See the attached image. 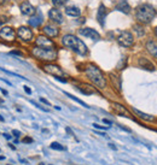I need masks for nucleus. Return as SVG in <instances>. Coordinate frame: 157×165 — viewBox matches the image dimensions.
<instances>
[{
	"mask_svg": "<svg viewBox=\"0 0 157 165\" xmlns=\"http://www.w3.org/2000/svg\"><path fill=\"white\" fill-rule=\"evenodd\" d=\"M62 43L64 47L67 48H70L71 51L76 52L80 56H86L88 53V48L87 46L81 41L78 38H76L75 35L73 34H67L62 38Z\"/></svg>",
	"mask_w": 157,
	"mask_h": 165,
	"instance_id": "obj_1",
	"label": "nucleus"
},
{
	"mask_svg": "<svg viewBox=\"0 0 157 165\" xmlns=\"http://www.w3.org/2000/svg\"><path fill=\"white\" fill-rule=\"evenodd\" d=\"M85 72H86V76L87 79L98 87L99 89H104L106 87V79L104 77L103 72L100 71L97 65L94 64H88L85 69Z\"/></svg>",
	"mask_w": 157,
	"mask_h": 165,
	"instance_id": "obj_2",
	"label": "nucleus"
},
{
	"mask_svg": "<svg viewBox=\"0 0 157 165\" xmlns=\"http://www.w3.org/2000/svg\"><path fill=\"white\" fill-rule=\"evenodd\" d=\"M136 16L139 23L141 24H149L156 17V10L150 4H141L137 7Z\"/></svg>",
	"mask_w": 157,
	"mask_h": 165,
	"instance_id": "obj_3",
	"label": "nucleus"
},
{
	"mask_svg": "<svg viewBox=\"0 0 157 165\" xmlns=\"http://www.w3.org/2000/svg\"><path fill=\"white\" fill-rule=\"evenodd\" d=\"M32 56L34 58H36L38 61L42 62H53L57 59L58 57V52L55 48H44V47H33L30 51Z\"/></svg>",
	"mask_w": 157,
	"mask_h": 165,
	"instance_id": "obj_4",
	"label": "nucleus"
},
{
	"mask_svg": "<svg viewBox=\"0 0 157 165\" xmlns=\"http://www.w3.org/2000/svg\"><path fill=\"white\" fill-rule=\"evenodd\" d=\"M16 35H17V38L20 39L21 41L24 42V43L30 42L33 40V38H34L33 30H32L29 27H24V25H22V27H20V28L17 29Z\"/></svg>",
	"mask_w": 157,
	"mask_h": 165,
	"instance_id": "obj_5",
	"label": "nucleus"
},
{
	"mask_svg": "<svg viewBox=\"0 0 157 165\" xmlns=\"http://www.w3.org/2000/svg\"><path fill=\"white\" fill-rule=\"evenodd\" d=\"M16 38H17V35H16V31H15V29L12 27L5 25V27H2L0 29V39L2 41L13 42L16 41Z\"/></svg>",
	"mask_w": 157,
	"mask_h": 165,
	"instance_id": "obj_6",
	"label": "nucleus"
},
{
	"mask_svg": "<svg viewBox=\"0 0 157 165\" xmlns=\"http://www.w3.org/2000/svg\"><path fill=\"white\" fill-rule=\"evenodd\" d=\"M117 42L122 46V47H132L133 46V42H134V39H133V35L131 31H121L117 36Z\"/></svg>",
	"mask_w": 157,
	"mask_h": 165,
	"instance_id": "obj_7",
	"label": "nucleus"
},
{
	"mask_svg": "<svg viewBox=\"0 0 157 165\" xmlns=\"http://www.w3.org/2000/svg\"><path fill=\"white\" fill-rule=\"evenodd\" d=\"M42 70H44L45 72H47V74L55 76V77H56V76H63V75H64V72H63V70L60 69V66L56 65V64H52V63L44 64V65H42Z\"/></svg>",
	"mask_w": 157,
	"mask_h": 165,
	"instance_id": "obj_8",
	"label": "nucleus"
},
{
	"mask_svg": "<svg viewBox=\"0 0 157 165\" xmlns=\"http://www.w3.org/2000/svg\"><path fill=\"white\" fill-rule=\"evenodd\" d=\"M35 46L38 47H44V48H57L56 47V43L52 41L51 39H48L47 36H44V35H39L36 39H35Z\"/></svg>",
	"mask_w": 157,
	"mask_h": 165,
	"instance_id": "obj_9",
	"label": "nucleus"
},
{
	"mask_svg": "<svg viewBox=\"0 0 157 165\" xmlns=\"http://www.w3.org/2000/svg\"><path fill=\"white\" fill-rule=\"evenodd\" d=\"M78 34L82 35V36H86L88 39L96 40V41H98L99 39H100L99 33L97 30L92 29V28H81V29H78Z\"/></svg>",
	"mask_w": 157,
	"mask_h": 165,
	"instance_id": "obj_10",
	"label": "nucleus"
},
{
	"mask_svg": "<svg viewBox=\"0 0 157 165\" xmlns=\"http://www.w3.org/2000/svg\"><path fill=\"white\" fill-rule=\"evenodd\" d=\"M111 107H113V110L115 111V113L118 115V116H122V117H127V118L134 119V118L132 117V115L129 113V111H128L123 105H121V104H118V103H111Z\"/></svg>",
	"mask_w": 157,
	"mask_h": 165,
	"instance_id": "obj_11",
	"label": "nucleus"
},
{
	"mask_svg": "<svg viewBox=\"0 0 157 165\" xmlns=\"http://www.w3.org/2000/svg\"><path fill=\"white\" fill-rule=\"evenodd\" d=\"M20 10H21V13L24 15V16H34L35 12H36V9H35L29 1H23V2H21Z\"/></svg>",
	"mask_w": 157,
	"mask_h": 165,
	"instance_id": "obj_12",
	"label": "nucleus"
},
{
	"mask_svg": "<svg viewBox=\"0 0 157 165\" xmlns=\"http://www.w3.org/2000/svg\"><path fill=\"white\" fill-rule=\"evenodd\" d=\"M48 18L53 23H56V24H62L64 22L63 15H62V12L59 11L57 7H53V9H51L48 11Z\"/></svg>",
	"mask_w": 157,
	"mask_h": 165,
	"instance_id": "obj_13",
	"label": "nucleus"
},
{
	"mask_svg": "<svg viewBox=\"0 0 157 165\" xmlns=\"http://www.w3.org/2000/svg\"><path fill=\"white\" fill-rule=\"evenodd\" d=\"M42 31L48 38H57L59 34V29L55 24H45L42 28Z\"/></svg>",
	"mask_w": 157,
	"mask_h": 165,
	"instance_id": "obj_14",
	"label": "nucleus"
},
{
	"mask_svg": "<svg viewBox=\"0 0 157 165\" xmlns=\"http://www.w3.org/2000/svg\"><path fill=\"white\" fill-rule=\"evenodd\" d=\"M108 12H109V11H108V9L105 7V5L100 4V5H99L98 12H97V21H98V23L101 27H104V24H105V18H106Z\"/></svg>",
	"mask_w": 157,
	"mask_h": 165,
	"instance_id": "obj_15",
	"label": "nucleus"
},
{
	"mask_svg": "<svg viewBox=\"0 0 157 165\" xmlns=\"http://www.w3.org/2000/svg\"><path fill=\"white\" fill-rule=\"evenodd\" d=\"M76 88H78L82 94H86V95H91V94H96V93H98V92H97L92 86L86 84V83H78V86H76Z\"/></svg>",
	"mask_w": 157,
	"mask_h": 165,
	"instance_id": "obj_16",
	"label": "nucleus"
},
{
	"mask_svg": "<svg viewBox=\"0 0 157 165\" xmlns=\"http://www.w3.org/2000/svg\"><path fill=\"white\" fill-rule=\"evenodd\" d=\"M138 64H139V66L141 69H145L147 71H155V69H156L152 63L150 62L147 58H144V57H141V58L138 59Z\"/></svg>",
	"mask_w": 157,
	"mask_h": 165,
	"instance_id": "obj_17",
	"label": "nucleus"
},
{
	"mask_svg": "<svg viewBox=\"0 0 157 165\" xmlns=\"http://www.w3.org/2000/svg\"><path fill=\"white\" fill-rule=\"evenodd\" d=\"M115 9H116L117 11H120V12L126 13V15H128V13L131 12V5L128 4L127 0H120L117 4H116Z\"/></svg>",
	"mask_w": 157,
	"mask_h": 165,
	"instance_id": "obj_18",
	"label": "nucleus"
},
{
	"mask_svg": "<svg viewBox=\"0 0 157 165\" xmlns=\"http://www.w3.org/2000/svg\"><path fill=\"white\" fill-rule=\"evenodd\" d=\"M146 50H147V52H149L151 56H154L155 58H157V42L156 41L149 40V41L146 42Z\"/></svg>",
	"mask_w": 157,
	"mask_h": 165,
	"instance_id": "obj_19",
	"label": "nucleus"
},
{
	"mask_svg": "<svg viewBox=\"0 0 157 165\" xmlns=\"http://www.w3.org/2000/svg\"><path fill=\"white\" fill-rule=\"evenodd\" d=\"M65 13L70 17H78L81 15V10L76 6H67L65 7Z\"/></svg>",
	"mask_w": 157,
	"mask_h": 165,
	"instance_id": "obj_20",
	"label": "nucleus"
},
{
	"mask_svg": "<svg viewBox=\"0 0 157 165\" xmlns=\"http://www.w3.org/2000/svg\"><path fill=\"white\" fill-rule=\"evenodd\" d=\"M109 76H110V80L113 82V86L117 89V92H121V77L116 75L115 72H110Z\"/></svg>",
	"mask_w": 157,
	"mask_h": 165,
	"instance_id": "obj_21",
	"label": "nucleus"
},
{
	"mask_svg": "<svg viewBox=\"0 0 157 165\" xmlns=\"http://www.w3.org/2000/svg\"><path fill=\"white\" fill-rule=\"evenodd\" d=\"M42 16L41 15H34V17H32L30 20H29V24L32 25V27H34V28H38V27H40L41 25V23H42Z\"/></svg>",
	"mask_w": 157,
	"mask_h": 165,
	"instance_id": "obj_22",
	"label": "nucleus"
},
{
	"mask_svg": "<svg viewBox=\"0 0 157 165\" xmlns=\"http://www.w3.org/2000/svg\"><path fill=\"white\" fill-rule=\"evenodd\" d=\"M133 111L137 113V115L140 117V118H141V119H144V121H147V122H152V121H155V117H154V116H151V115L144 113V112L139 111V110H137V108H133Z\"/></svg>",
	"mask_w": 157,
	"mask_h": 165,
	"instance_id": "obj_23",
	"label": "nucleus"
},
{
	"mask_svg": "<svg viewBox=\"0 0 157 165\" xmlns=\"http://www.w3.org/2000/svg\"><path fill=\"white\" fill-rule=\"evenodd\" d=\"M65 95H67V97H69L70 99H73V100H75L76 103L81 104L82 106H85V107H87V108L90 107V106H88L87 104H85V103H83V101H82V100H80V99H78V98H76V97H74V95H71V94H69V93H67V92H65Z\"/></svg>",
	"mask_w": 157,
	"mask_h": 165,
	"instance_id": "obj_24",
	"label": "nucleus"
},
{
	"mask_svg": "<svg viewBox=\"0 0 157 165\" xmlns=\"http://www.w3.org/2000/svg\"><path fill=\"white\" fill-rule=\"evenodd\" d=\"M50 147H51L52 149H57V151H64V149H65V148H64L60 144H58V142H52Z\"/></svg>",
	"mask_w": 157,
	"mask_h": 165,
	"instance_id": "obj_25",
	"label": "nucleus"
},
{
	"mask_svg": "<svg viewBox=\"0 0 157 165\" xmlns=\"http://www.w3.org/2000/svg\"><path fill=\"white\" fill-rule=\"evenodd\" d=\"M52 1V4L56 6V7H59V6H63L65 2H67V0H51Z\"/></svg>",
	"mask_w": 157,
	"mask_h": 165,
	"instance_id": "obj_26",
	"label": "nucleus"
},
{
	"mask_svg": "<svg viewBox=\"0 0 157 165\" xmlns=\"http://www.w3.org/2000/svg\"><path fill=\"white\" fill-rule=\"evenodd\" d=\"M141 29H143V28H141L140 25H134V30L137 31L139 36H143V35H144V30H141Z\"/></svg>",
	"mask_w": 157,
	"mask_h": 165,
	"instance_id": "obj_27",
	"label": "nucleus"
},
{
	"mask_svg": "<svg viewBox=\"0 0 157 165\" xmlns=\"http://www.w3.org/2000/svg\"><path fill=\"white\" fill-rule=\"evenodd\" d=\"M22 141H23L24 144H32V142H33V139H32V138H29V136H25Z\"/></svg>",
	"mask_w": 157,
	"mask_h": 165,
	"instance_id": "obj_28",
	"label": "nucleus"
},
{
	"mask_svg": "<svg viewBox=\"0 0 157 165\" xmlns=\"http://www.w3.org/2000/svg\"><path fill=\"white\" fill-rule=\"evenodd\" d=\"M93 127H94L96 129H101V130H106V129H108L106 127H103V125H99V124H97V123H94V124H93Z\"/></svg>",
	"mask_w": 157,
	"mask_h": 165,
	"instance_id": "obj_29",
	"label": "nucleus"
},
{
	"mask_svg": "<svg viewBox=\"0 0 157 165\" xmlns=\"http://www.w3.org/2000/svg\"><path fill=\"white\" fill-rule=\"evenodd\" d=\"M10 54H16V56H21V57L23 56V53H22L21 51H17V50H15V51H11V52H10Z\"/></svg>",
	"mask_w": 157,
	"mask_h": 165,
	"instance_id": "obj_30",
	"label": "nucleus"
},
{
	"mask_svg": "<svg viewBox=\"0 0 157 165\" xmlns=\"http://www.w3.org/2000/svg\"><path fill=\"white\" fill-rule=\"evenodd\" d=\"M6 22H9V18H7L6 16H1V17H0V24L6 23Z\"/></svg>",
	"mask_w": 157,
	"mask_h": 165,
	"instance_id": "obj_31",
	"label": "nucleus"
},
{
	"mask_svg": "<svg viewBox=\"0 0 157 165\" xmlns=\"http://www.w3.org/2000/svg\"><path fill=\"white\" fill-rule=\"evenodd\" d=\"M12 135H13L15 138H20V136H21V131H20V130H13V131H12Z\"/></svg>",
	"mask_w": 157,
	"mask_h": 165,
	"instance_id": "obj_32",
	"label": "nucleus"
},
{
	"mask_svg": "<svg viewBox=\"0 0 157 165\" xmlns=\"http://www.w3.org/2000/svg\"><path fill=\"white\" fill-rule=\"evenodd\" d=\"M24 90H25V93H27V94H32V89H30L29 87L24 86Z\"/></svg>",
	"mask_w": 157,
	"mask_h": 165,
	"instance_id": "obj_33",
	"label": "nucleus"
},
{
	"mask_svg": "<svg viewBox=\"0 0 157 165\" xmlns=\"http://www.w3.org/2000/svg\"><path fill=\"white\" fill-rule=\"evenodd\" d=\"M56 80H58V81H60V82H63V83L67 82V80H65V79H62V76H56Z\"/></svg>",
	"mask_w": 157,
	"mask_h": 165,
	"instance_id": "obj_34",
	"label": "nucleus"
},
{
	"mask_svg": "<svg viewBox=\"0 0 157 165\" xmlns=\"http://www.w3.org/2000/svg\"><path fill=\"white\" fill-rule=\"evenodd\" d=\"M40 101H41V103H44V104H46L47 106H51V104L48 103V101H47L46 99H44V98H41V99H40Z\"/></svg>",
	"mask_w": 157,
	"mask_h": 165,
	"instance_id": "obj_35",
	"label": "nucleus"
},
{
	"mask_svg": "<svg viewBox=\"0 0 157 165\" xmlns=\"http://www.w3.org/2000/svg\"><path fill=\"white\" fill-rule=\"evenodd\" d=\"M103 122H104L105 124H109V125H111V124H113V122H111V121H109V119H105V118L103 119Z\"/></svg>",
	"mask_w": 157,
	"mask_h": 165,
	"instance_id": "obj_36",
	"label": "nucleus"
},
{
	"mask_svg": "<svg viewBox=\"0 0 157 165\" xmlns=\"http://www.w3.org/2000/svg\"><path fill=\"white\" fill-rule=\"evenodd\" d=\"M9 2V0H0V5L2 6V5H5V4H7Z\"/></svg>",
	"mask_w": 157,
	"mask_h": 165,
	"instance_id": "obj_37",
	"label": "nucleus"
},
{
	"mask_svg": "<svg viewBox=\"0 0 157 165\" xmlns=\"http://www.w3.org/2000/svg\"><path fill=\"white\" fill-rule=\"evenodd\" d=\"M109 147H110V148H113V149H115V151L117 149V147H116L115 145H113V144H109Z\"/></svg>",
	"mask_w": 157,
	"mask_h": 165,
	"instance_id": "obj_38",
	"label": "nucleus"
},
{
	"mask_svg": "<svg viewBox=\"0 0 157 165\" xmlns=\"http://www.w3.org/2000/svg\"><path fill=\"white\" fill-rule=\"evenodd\" d=\"M4 136H5V139H7V140H11V135H10V134H4Z\"/></svg>",
	"mask_w": 157,
	"mask_h": 165,
	"instance_id": "obj_39",
	"label": "nucleus"
},
{
	"mask_svg": "<svg viewBox=\"0 0 157 165\" xmlns=\"http://www.w3.org/2000/svg\"><path fill=\"white\" fill-rule=\"evenodd\" d=\"M1 93L4 94V95H7L9 93H7V90H5V89H1Z\"/></svg>",
	"mask_w": 157,
	"mask_h": 165,
	"instance_id": "obj_40",
	"label": "nucleus"
},
{
	"mask_svg": "<svg viewBox=\"0 0 157 165\" xmlns=\"http://www.w3.org/2000/svg\"><path fill=\"white\" fill-rule=\"evenodd\" d=\"M67 131H68V133H69L70 135H74V133H73V131L70 130V128H67Z\"/></svg>",
	"mask_w": 157,
	"mask_h": 165,
	"instance_id": "obj_41",
	"label": "nucleus"
},
{
	"mask_svg": "<svg viewBox=\"0 0 157 165\" xmlns=\"http://www.w3.org/2000/svg\"><path fill=\"white\" fill-rule=\"evenodd\" d=\"M9 145H10V148H11V149H16V147H15L13 145H11V144H9Z\"/></svg>",
	"mask_w": 157,
	"mask_h": 165,
	"instance_id": "obj_42",
	"label": "nucleus"
},
{
	"mask_svg": "<svg viewBox=\"0 0 157 165\" xmlns=\"http://www.w3.org/2000/svg\"><path fill=\"white\" fill-rule=\"evenodd\" d=\"M4 159H5V157L4 156H0V160H4Z\"/></svg>",
	"mask_w": 157,
	"mask_h": 165,
	"instance_id": "obj_43",
	"label": "nucleus"
},
{
	"mask_svg": "<svg viewBox=\"0 0 157 165\" xmlns=\"http://www.w3.org/2000/svg\"><path fill=\"white\" fill-rule=\"evenodd\" d=\"M155 35H156V36H157V27H156V28H155Z\"/></svg>",
	"mask_w": 157,
	"mask_h": 165,
	"instance_id": "obj_44",
	"label": "nucleus"
},
{
	"mask_svg": "<svg viewBox=\"0 0 157 165\" xmlns=\"http://www.w3.org/2000/svg\"><path fill=\"white\" fill-rule=\"evenodd\" d=\"M0 121H4V118H2V117H1V116H0Z\"/></svg>",
	"mask_w": 157,
	"mask_h": 165,
	"instance_id": "obj_45",
	"label": "nucleus"
}]
</instances>
